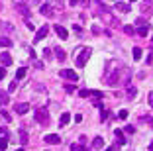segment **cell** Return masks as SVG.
Here are the masks:
<instances>
[{
  "instance_id": "6da1fadb",
  "label": "cell",
  "mask_w": 153,
  "mask_h": 151,
  "mask_svg": "<svg viewBox=\"0 0 153 151\" xmlns=\"http://www.w3.org/2000/svg\"><path fill=\"white\" fill-rule=\"evenodd\" d=\"M102 80H104V85H108V86L130 85V80H131V71L128 69L126 65H122L120 61L112 59V61H106Z\"/></svg>"
},
{
  "instance_id": "7a4b0ae2",
  "label": "cell",
  "mask_w": 153,
  "mask_h": 151,
  "mask_svg": "<svg viewBox=\"0 0 153 151\" xmlns=\"http://www.w3.org/2000/svg\"><path fill=\"white\" fill-rule=\"evenodd\" d=\"M33 118L39 126H47L49 124V110L47 108H36L33 110Z\"/></svg>"
},
{
  "instance_id": "3957f363",
  "label": "cell",
  "mask_w": 153,
  "mask_h": 151,
  "mask_svg": "<svg viewBox=\"0 0 153 151\" xmlns=\"http://www.w3.org/2000/svg\"><path fill=\"white\" fill-rule=\"evenodd\" d=\"M90 55H92V49L90 47H82L79 53H76V59H75V65L76 67H85L86 61L90 59Z\"/></svg>"
},
{
  "instance_id": "277c9868",
  "label": "cell",
  "mask_w": 153,
  "mask_h": 151,
  "mask_svg": "<svg viewBox=\"0 0 153 151\" xmlns=\"http://www.w3.org/2000/svg\"><path fill=\"white\" fill-rule=\"evenodd\" d=\"M39 14H41V16H47V18H53V16H55V10H53V6H51V4H41Z\"/></svg>"
},
{
  "instance_id": "5b68a950",
  "label": "cell",
  "mask_w": 153,
  "mask_h": 151,
  "mask_svg": "<svg viewBox=\"0 0 153 151\" xmlns=\"http://www.w3.org/2000/svg\"><path fill=\"white\" fill-rule=\"evenodd\" d=\"M59 75L63 77L65 80H71V83H75V80L79 79V77H76V73L73 71V69H65V71H61V73H59Z\"/></svg>"
},
{
  "instance_id": "8992f818",
  "label": "cell",
  "mask_w": 153,
  "mask_h": 151,
  "mask_svg": "<svg viewBox=\"0 0 153 151\" xmlns=\"http://www.w3.org/2000/svg\"><path fill=\"white\" fill-rule=\"evenodd\" d=\"M47 33H49V28L47 26H41L39 30H37V33H36V37H33V43H39L41 39H43L45 36H47Z\"/></svg>"
},
{
  "instance_id": "52a82bcc",
  "label": "cell",
  "mask_w": 153,
  "mask_h": 151,
  "mask_svg": "<svg viewBox=\"0 0 153 151\" xmlns=\"http://www.w3.org/2000/svg\"><path fill=\"white\" fill-rule=\"evenodd\" d=\"M27 110H30V104H26V102H20V104H16V106H14V112H16V114H20V116L27 114Z\"/></svg>"
},
{
  "instance_id": "ba28073f",
  "label": "cell",
  "mask_w": 153,
  "mask_h": 151,
  "mask_svg": "<svg viewBox=\"0 0 153 151\" xmlns=\"http://www.w3.org/2000/svg\"><path fill=\"white\" fill-rule=\"evenodd\" d=\"M151 10H153V0H143L141 2V14L147 16V14H151Z\"/></svg>"
},
{
  "instance_id": "9c48e42d",
  "label": "cell",
  "mask_w": 153,
  "mask_h": 151,
  "mask_svg": "<svg viewBox=\"0 0 153 151\" xmlns=\"http://www.w3.org/2000/svg\"><path fill=\"white\" fill-rule=\"evenodd\" d=\"M45 143H51V145H57V143H61V138H59L57 133H49V135H45L43 138Z\"/></svg>"
},
{
  "instance_id": "30bf717a",
  "label": "cell",
  "mask_w": 153,
  "mask_h": 151,
  "mask_svg": "<svg viewBox=\"0 0 153 151\" xmlns=\"http://www.w3.org/2000/svg\"><path fill=\"white\" fill-rule=\"evenodd\" d=\"M53 30H55V33H57V37H61V39H67V37H69V31L65 30L63 26H59V24H57V26H53Z\"/></svg>"
},
{
  "instance_id": "8fae6325",
  "label": "cell",
  "mask_w": 153,
  "mask_h": 151,
  "mask_svg": "<svg viewBox=\"0 0 153 151\" xmlns=\"http://www.w3.org/2000/svg\"><path fill=\"white\" fill-rule=\"evenodd\" d=\"M16 8H18V12L22 14L24 18L27 20V16H30V8H27L26 4H24V2H16Z\"/></svg>"
},
{
  "instance_id": "7c38bea8",
  "label": "cell",
  "mask_w": 153,
  "mask_h": 151,
  "mask_svg": "<svg viewBox=\"0 0 153 151\" xmlns=\"http://www.w3.org/2000/svg\"><path fill=\"white\" fill-rule=\"evenodd\" d=\"M53 55L59 59V61H65V57H67V53H65V49H63V47H59V45H55V49H53Z\"/></svg>"
},
{
  "instance_id": "4fadbf2b",
  "label": "cell",
  "mask_w": 153,
  "mask_h": 151,
  "mask_svg": "<svg viewBox=\"0 0 153 151\" xmlns=\"http://www.w3.org/2000/svg\"><path fill=\"white\" fill-rule=\"evenodd\" d=\"M114 135H116L118 145H126V138H124V132L122 129H114Z\"/></svg>"
},
{
  "instance_id": "5bb4252c",
  "label": "cell",
  "mask_w": 153,
  "mask_h": 151,
  "mask_svg": "<svg viewBox=\"0 0 153 151\" xmlns=\"http://www.w3.org/2000/svg\"><path fill=\"white\" fill-rule=\"evenodd\" d=\"M126 96H128V100H134V98L137 96V89H135V86H131V85H128V90H126Z\"/></svg>"
},
{
  "instance_id": "9a60e30c",
  "label": "cell",
  "mask_w": 153,
  "mask_h": 151,
  "mask_svg": "<svg viewBox=\"0 0 153 151\" xmlns=\"http://www.w3.org/2000/svg\"><path fill=\"white\" fill-rule=\"evenodd\" d=\"M69 122H71V114H69V112L61 114V118H59V126H61V128H65V126H67Z\"/></svg>"
},
{
  "instance_id": "2e32d148",
  "label": "cell",
  "mask_w": 153,
  "mask_h": 151,
  "mask_svg": "<svg viewBox=\"0 0 153 151\" xmlns=\"http://www.w3.org/2000/svg\"><path fill=\"white\" fill-rule=\"evenodd\" d=\"M135 33H137V36H141V37H147V36H149V26H147V24H143V26H140Z\"/></svg>"
},
{
  "instance_id": "e0dca14e",
  "label": "cell",
  "mask_w": 153,
  "mask_h": 151,
  "mask_svg": "<svg viewBox=\"0 0 153 151\" xmlns=\"http://www.w3.org/2000/svg\"><path fill=\"white\" fill-rule=\"evenodd\" d=\"M0 61H2V65H4V67L12 65V55H10V53H6V51H4V53L0 55Z\"/></svg>"
},
{
  "instance_id": "ac0fdd59",
  "label": "cell",
  "mask_w": 153,
  "mask_h": 151,
  "mask_svg": "<svg viewBox=\"0 0 153 151\" xmlns=\"http://www.w3.org/2000/svg\"><path fill=\"white\" fill-rule=\"evenodd\" d=\"M102 147H104V139L100 138V135L92 139V149H102Z\"/></svg>"
},
{
  "instance_id": "d6986e66",
  "label": "cell",
  "mask_w": 153,
  "mask_h": 151,
  "mask_svg": "<svg viewBox=\"0 0 153 151\" xmlns=\"http://www.w3.org/2000/svg\"><path fill=\"white\" fill-rule=\"evenodd\" d=\"M114 8H116L118 12H130V4H124V2H116Z\"/></svg>"
},
{
  "instance_id": "ffe728a7",
  "label": "cell",
  "mask_w": 153,
  "mask_h": 151,
  "mask_svg": "<svg viewBox=\"0 0 153 151\" xmlns=\"http://www.w3.org/2000/svg\"><path fill=\"white\" fill-rule=\"evenodd\" d=\"M26 73H27V69H26V67H20L18 71H16V80H22L24 77H26Z\"/></svg>"
},
{
  "instance_id": "44dd1931",
  "label": "cell",
  "mask_w": 153,
  "mask_h": 151,
  "mask_svg": "<svg viewBox=\"0 0 153 151\" xmlns=\"http://www.w3.org/2000/svg\"><path fill=\"white\" fill-rule=\"evenodd\" d=\"M0 47H4V49L12 47V41H10V37H0Z\"/></svg>"
},
{
  "instance_id": "7402d4cb",
  "label": "cell",
  "mask_w": 153,
  "mask_h": 151,
  "mask_svg": "<svg viewBox=\"0 0 153 151\" xmlns=\"http://www.w3.org/2000/svg\"><path fill=\"white\" fill-rule=\"evenodd\" d=\"M27 141H30V139H27L26 129H20V143H22V145H27Z\"/></svg>"
},
{
  "instance_id": "603a6c76",
  "label": "cell",
  "mask_w": 153,
  "mask_h": 151,
  "mask_svg": "<svg viewBox=\"0 0 153 151\" xmlns=\"http://www.w3.org/2000/svg\"><path fill=\"white\" fill-rule=\"evenodd\" d=\"M71 151H88L86 145H81V143H73L71 145Z\"/></svg>"
},
{
  "instance_id": "cb8c5ba5",
  "label": "cell",
  "mask_w": 153,
  "mask_h": 151,
  "mask_svg": "<svg viewBox=\"0 0 153 151\" xmlns=\"http://www.w3.org/2000/svg\"><path fill=\"white\" fill-rule=\"evenodd\" d=\"M0 30H4V31H14V26L8 22H0Z\"/></svg>"
},
{
  "instance_id": "d4e9b609",
  "label": "cell",
  "mask_w": 153,
  "mask_h": 151,
  "mask_svg": "<svg viewBox=\"0 0 153 151\" xmlns=\"http://www.w3.org/2000/svg\"><path fill=\"white\" fill-rule=\"evenodd\" d=\"M8 102H10V96L4 90H0V104H8Z\"/></svg>"
},
{
  "instance_id": "484cf974",
  "label": "cell",
  "mask_w": 153,
  "mask_h": 151,
  "mask_svg": "<svg viewBox=\"0 0 153 151\" xmlns=\"http://www.w3.org/2000/svg\"><path fill=\"white\" fill-rule=\"evenodd\" d=\"M131 55H134V59H135V61H140V59H141V49H140V47H134Z\"/></svg>"
},
{
  "instance_id": "4316f807",
  "label": "cell",
  "mask_w": 153,
  "mask_h": 151,
  "mask_svg": "<svg viewBox=\"0 0 153 151\" xmlns=\"http://www.w3.org/2000/svg\"><path fill=\"white\" fill-rule=\"evenodd\" d=\"M108 116H110V112L106 110V108H102V110H100V120H102V122L108 120Z\"/></svg>"
},
{
  "instance_id": "83f0119b",
  "label": "cell",
  "mask_w": 153,
  "mask_h": 151,
  "mask_svg": "<svg viewBox=\"0 0 153 151\" xmlns=\"http://www.w3.org/2000/svg\"><path fill=\"white\" fill-rule=\"evenodd\" d=\"M43 57H45V59H51V57H53V51H51L49 47H45V49H43Z\"/></svg>"
},
{
  "instance_id": "f1b7e54d",
  "label": "cell",
  "mask_w": 153,
  "mask_h": 151,
  "mask_svg": "<svg viewBox=\"0 0 153 151\" xmlns=\"http://www.w3.org/2000/svg\"><path fill=\"white\" fill-rule=\"evenodd\" d=\"M124 33H128V36H134L135 33V30L131 26H124Z\"/></svg>"
},
{
  "instance_id": "f546056e",
  "label": "cell",
  "mask_w": 153,
  "mask_h": 151,
  "mask_svg": "<svg viewBox=\"0 0 153 151\" xmlns=\"http://www.w3.org/2000/svg\"><path fill=\"white\" fill-rule=\"evenodd\" d=\"M118 118H120V120H126L128 118V110H120L118 112Z\"/></svg>"
},
{
  "instance_id": "4dcf8cb0",
  "label": "cell",
  "mask_w": 153,
  "mask_h": 151,
  "mask_svg": "<svg viewBox=\"0 0 153 151\" xmlns=\"http://www.w3.org/2000/svg\"><path fill=\"white\" fill-rule=\"evenodd\" d=\"M79 94H81L82 98H86V96H90V90H86V89H82V90H79Z\"/></svg>"
},
{
  "instance_id": "1f68e13d",
  "label": "cell",
  "mask_w": 153,
  "mask_h": 151,
  "mask_svg": "<svg viewBox=\"0 0 153 151\" xmlns=\"http://www.w3.org/2000/svg\"><path fill=\"white\" fill-rule=\"evenodd\" d=\"M6 145H8V139H0V151H4Z\"/></svg>"
},
{
  "instance_id": "d6a6232c",
  "label": "cell",
  "mask_w": 153,
  "mask_h": 151,
  "mask_svg": "<svg viewBox=\"0 0 153 151\" xmlns=\"http://www.w3.org/2000/svg\"><path fill=\"white\" fill-rule=\"evenodd\" d=\"M18 89V80H14L12 85H10V89H8V92H14V90Z\"/></svg>"
},
{
  "instance_id": "836d02e7",
  "label": "cell",
  "mask_w": 153,
  "mask_h": 151,
  "mask_svg": "<svg viewBox=\"0 0 153 151\" xmlns=\"http://www.w3.org/2000/svg\"><path fill=\"white\" fill-rule=\"evenodd\" d=\"M79 4H81L82 8H88V6H90V0H79Z\"/></svg>"
},
{
  "instance_id": "e575fe53",
  "label": "cell",
  "mask_w": 153,
  "mask_h": 151,
  "mask_svg": "<svg viewBox=\"0 0 153 151\" xmlns=\"http://www.w3.org/2000/svg\"><path fill=\"white\" fill-rule=\"evenodd\" d=\"M92 33H94V36L102 33V28H98V26H92Z\"/></svg>"
},
{
  "instance_id": "d590c367",
  "label": "cell",
  "mask_w": 153,
  "mask_h": 151,
  "mask_svg": "<svg viewBox=\"0 0 153 151\" xmlns=\"http://www.w3.org/2000/svg\"><path fill=\"white\" fill-rule=\"evenodd\" d=\"M0 114H2V118H4L6 122H10V114H8L6 110H0Z\"/></svg>"
},
{
  "instance_id": "8d00e7d4",
  "label": "cell",
  "mask_w": 153,
  "mask_h": 151,
  "mask_svg": "<svg viewBox=\"0 0 153 151\" xmlns=\"http://www.w3.org/2000/svg\"><path fill=\"white\" fill-rule=\"evenodd\" d=\"M90 94L94 98H102V92H98V90H90Z\"/></svg>"
},
{
  "instance_id": "74e56055",
  "label": "cell",
  "mask_w": 153,
  "mask_h": 151,
  "mask_svg": "<svg viewBox=\"0 0 153 151\" xmlns=\"http://www.w3.org/2000/svg\"><path fill=\"white\" fill-rule=\"evenodd\" d=\"M65 92H75V86H73V85H67V86H65Z\"/></svg>"
},
{
  "instance_id": "f35d334b",
  "label": "cell",
  "mask_w": 153,
  "mask_h": 151,
  "mask_svg": "<svg viewBox=\"0 0 153 151\" xmlns=\"http://www.w3.org/2000/svg\"><path fill=\"white\" fill-rule=\"evenodd\" d=\"M140 122H153V120H151V116H141Z\"/></svg>"
},
{
  "instance_id": "ab89813d",
  "label": "cell",
  "mask_w": 153,
  "mask_h": 151,
  "mask_svg": "<svg viewBox=\"0 0 153 151\" xmlns=\"http://www.w3.org/2000/svg\"><path fill=\"white\" fill-rule=\"evenodd\" d=\"M4 77H6V69H4V67H0V80L4 79Z\"/></svg>"
},
{
  "instance_id": "60d3db41",
  "label": "cell",
  "mask_w": 153,
  "mask_h": 151,
  "mask_svg": "<svg viewBox=\"0 0 153 151\" xmlns=\"http://www.w3.org/2000/svg\"><path fill=\"white\" fill-rule=\"evenodd\" d=\"M0 135H4V138H8V129H6V128H0Z\"/></svg>"
},
{
  "instance_id": "b9f144b4",
  "label": "cell",
  "mask_w": 153,
  "mask_h": 151,
  "mask_svg": "<svg viewBox=\"0 0 153 151\" xmlns=\"http://www.w3.org/2000/svg\"><path fill=\"white\" fill-rule=\"evenodd\" d=\"M147 65H153V51L147 55Z\"/></svg>"
},
{
  "instance_id": "7bdbcfd3",
  "label": "cell",
  "mask_w": 153,
  "mask_h": 151,
  "mask_svg": "<svg viewBox=\"0 0 153 151\" xmlns=\"http://www.w3.org/2000/svg\"><path fill=\"white\" fill-rule=\"evenodd\" d=\"M79 143H81V145H85V143H86V135H81V138H79Z\"/></svg>"
},
{
  "instance_id": "ee69618b",
  "label": "cell",
  "mask_w": 153,
  "mask_h": 151,
  "mask_svg": "<svg viewBox=\"0 0 153 151\" xmlns=\"http://www.w3.org/2000/svg\"><path fill=\"white\" fill-rule=\"evenodd\" d=\"M73 30H75V31H76V33H79V36H81V33H82V30H81V26H73Z\"/></svg>"
},
{
  "instance_id": "f6af8a7d",
  "label": "cell",
  "mask_w": 153,
  "mask_h": 151,
  "mask_svg": "<svg viewBox=\"0 0 153 151\" xmlns=\"http://www.w3.org/2000/svg\"><path fill=\"white\" fill-rule=\"evenodd\" d=\"M126 132H128V133H134V132H135L134 126H126Z\"/></svg>"
},
{
  "instance_id": "bcb514c9",
  "label": "cell",
  "mask_w": 153,
  "mask_h": 151,
  "mask_svg": "<svg viewBox=\"0 0 153 151\" xmlns=\"http://www.w3.org/2000/svg\"><path fill=\"white\" fill-rule=\"evenodd\" d=\"M75 122H79V124H81V122H82V116H81V114H76V116H75Z\"/></svg>"
},
{
  "instance_id": "7dc6e473",
  "label": "cell",
  "mask_w": 153,
  "mask_h": 151,
  "mask_svg": "<svg viewBox=\"0 0 153 151\" xmlns=\"http://www.w3.org/2000/svg\"><path fill=\"white\" fill-rule=\"evenodd\" d=\"M94 106L98 108V110H102V108H104V106H102V102H96V100H94Z\"/></svg>"
},
{
  "instance_id": "c3c4849f",
  "label": "cell",
  "mask_w": 153,
  "mask_h": 151,
  "mask_svg": "<svg viewBox=\"0 0 153 151\" xmlns=\"http://www.w3.org/2000/svg\"><path fill=\"white\" fill-rule=\"evenodd\" d=\"M69 4H71V6H76V4H79V0H69Z\"/></svg>"
},
{
  "instance_id": "681fc988",
  "label": "cell",
  "mask_w": 153,
  "mask_h": 151,
  "mask_svg": "<svg viewBox=\"0 0 153 151\" xmlns=\"http://www.w3.org/2000/svg\"><path fill=\"white\" fill-rule=\"evenodd\" d=\"M149 104H151V108H153V92L149 94Z\"/></svg>"
},
{
  "instance_id": "f907efd6",
  "label": "cell",
  "mask_w": 153,
  "mask_h": 151,
  "mask_svg": "<svg viewBox=\"0 0 153 151\" xmlns=\"http://www.w3.org/2000/svg\"><path fill=\"white\" fill-rule=\"evenodd\" d=\"M104 151H114V147H106V149H104Z\"/></svg>"
},
{
  "instance_id": "816d5d0a",
  "label": "cell",
  "mask_w": 153,
  "mask_h": 151,
  "mask_svg": "<svg viewBox=\"0 0 153 151\" xmlns=\"http://www.w3.org/2000/svg\"><path fill=\"white\" fill-rule=\"evenodd\" d=\"M149 151H153V141H151V143H149Z\"/></svg>"
},
{
  "instance_id": "f5cc1de1",
  "label": "cell",
  "mask_w": 153,
  "mask_h": 151,
  "mask_svg": "<svg viewBox=\"0 0 153 151\" xmlns=\"http://www.w3.org/2000/svg\"><path fill=\"white\" fill-rule=\"evenodd\" d=\"M16 151H26V149H24V147H20V149H16Z\"/></svg>"
},
{
  "instance_id": "db71d44e",
  "label": "cell",
  "mask_w": 153,
  "mask_h": 151,
  "mask_svg": "<svg viewBox=\"0 0 153 151\" xmlns=\"http://www.w3.org/2000/svg\"><path fill=\"white\" fill-rule=\"evenodd\" d=\"M131 2H137V0H131Z\"/></svg>"
},
{
  "instance_id": "11a10c76",
  "label": "cell",
  "mask_w": 153,
  "mask_h": 151,
  "mask_svg": "<svg viewBox=\"0 0 153 151\" xmlns=\"http://www.w3.org/2000/svg\"><path fill=\"white\" fill-rule=\"evenodd\" d=\"M0 10H2V4H0Z\"/></svg>"
},
{
  "instance_id": "9f6ffc18",
  "label": "cell",
  "mask_w": 153,
  "mask_h": 151,
  "mask_svg": "<svg viewBox=\"0 0 153 151\" xmlns=\"http://www.w3.org/2000/svg\"><path fill=\"white\" fill-rule=\"evenodd\" d=\"M151 41H153V37H151Z\"/></svg>"
}]
</instances>
